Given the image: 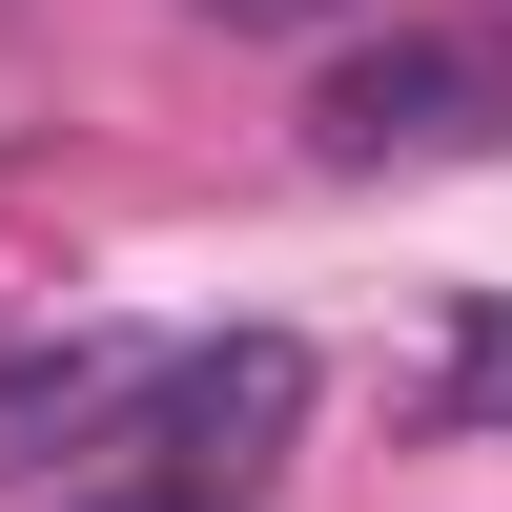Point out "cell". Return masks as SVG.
I'll return each instance as SVG.
<instances>
[{
	"label": "cell",
	"mask_w": 512,
	"mask_h": 512,
	"mask_svg": "<svg viewBox=\"0 0 512 512\" xmlns=\"http://www.w3.org/2000/svg\"><path fill=\"white\" fill-rule=\"evenodd\" d=\"M451 431H472V451H512V308H472V328H451Z\"/></svg>",
	"instance_id": "cell-4"
},
{
	"label": "cell",
	"mask_w": 512,
	"mask_h": 512,
	"mask_svg": "<svg viewBox=\"0 0 512 512\" xmlns=\"http://www.w3.org/2000/svg\"><path fill=\"white\" fill-rule=\"evenodd\" d=\"M62 512H226V492H205V472H164V451H123V472H103V492H62Z\"/></svg>",
	"instance_id": "cell-5"
},
{
	"label": "cell",
	"mask_w": 512,
	"mask_h": 512,
	"mask_svg": "<svg viewBox=\"0 0 512 512\" xmlns=\"http://www.w3.org/2000/svg\"><path fill=\"white\" fill-rule=\"evenodd\" d=\"M144 328H0V472H62V451H123L144 410Z\"/></svg>",
	"instance_id": "cell-3"
},
{
	"label": "cell",
	"mask_w": 512,
	"mask_h": 512,
	"mask_svg": "<svg viewBox=\"0 0 512 512\" xmlns=\"http://www.w3.org/2000/svg\"><path fill=\"white\" fill-rule=\"evenodd\" d=\"M287 431H308V328H226V349H164V369H144V410H123V451L205 472L226 512L287 472Z\"/></svg>",
	"instance_id": "cell-2"
},
{
	"label": "cell",
	"mask_w": 512,
	"mask_h": 512,
	"mask_svg": "<svg viewBox=\"0 0 512 512\" xmlns=\"http://www.w3.org/2000/svg\"><path fill=\"white\" fill-rule=\"evenodd\" d=\"M512 144V21H390L308 82V164H492Z\"/></svg>",
	"instance_id": "cell-1"
},
{
	"label": "cell",
	"mask_w": 512,
	"mask_h": 512,
	"mask_svg": "<svg viewBox=\"0 0 512 512\" xmlns=\"http://www.w3.org/2000/svg\"><path fill=\"white\" fill-rule=\"evenodd\" d=\"M185 21H226V41H328V21H369V0H185Z\"/></svg>",
	"instance_id": "cell-6"
}]
</instances>
